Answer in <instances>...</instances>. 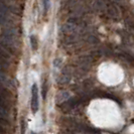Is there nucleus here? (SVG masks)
Listing matches in <instances>:
<instances>
[{
  "instance_id": "f257e3e1",
  "label": "nucleus",
  "mask_w": 134,
  "mask_h": 134,
  "mask_svg": "<svg viewBox=\"0 0 134 134\" xmlns=\"http://www.w3.org/2000/svg\"><path fill=\"white\" fill-rule=\"evenodd\" d=\"M40 102H38V89L36 84H34L31 87V110L34 113L38 111Z\"/></svg>"
},
{
  "instance_id": "f03ea898",
  "label": "nucleus",
  "mask_w": 134,
  "mask_h": 134,
  "mask_svg": "<svg viewBox=\"0 0 134 134\" xmlns=\"http://www.w3.org/2000/svg\"><path fill=\"white\" fill-rule=\"evenodd\" d=\"M30 46H31V47H32V49L34 51H35L36 48H37V47H38V43H37V40H36V37L34 36V35H31L30 37Z\"/></svg>"
},
{
  "instance_id": "7ed1b4c3",
  "label": "nucleus",
  "mask_w": 134,
  "mask_h": 134,
  "mask_svg": "<svg viewBox=\"0 0 134 134\" xmlns=\"http://www.w3.org/2000/svg\"><path fill=\"white\" fill-rule=\"evenodd\" d=\"M25 129H26V124L24 119L21 120V134H25Z\"/></svg>"
},
{
  "instance_id": "20e7f679",
  "label": "nucleus",
  "mask_w": 134,
  "mask_h": 134,
  "mask_svg": "<svg viewBox=\"0 0 134 134\" xmlns=\"http://www.w3.org/2000/svg\"><path fill=\"white\" fill-rule=\"evenodd\" d=\"M43 6H44V11L47 12L49 8V0H43Z\"/></svg>"
},
{
  "instance_id": "39448f33",
  "label": "nucleus",
  "mask_w": 134,
  "mask_h": 134,
  "mask_svg": "<svg viewBox=\"0 0 134 134\" xmlns=\"http://www.w3.org/2000/svg\"><path fill=\"white\" fill-rule=\"evenodd\" d=\"M31 134H34V133H31Z\"/></svg>"
}]
</instances>
